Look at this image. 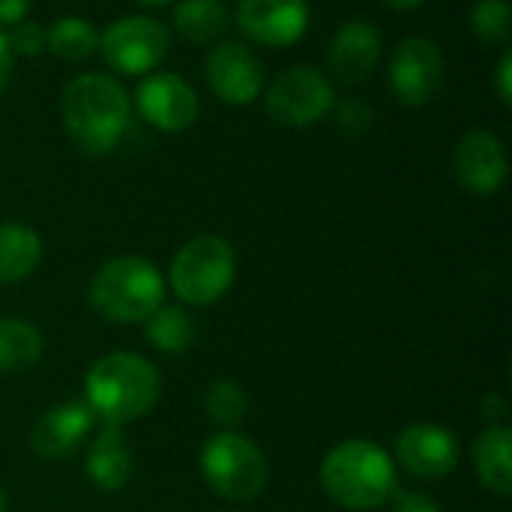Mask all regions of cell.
<instances>
[{
    "label": "cell",
    "mask_w": 512,
    "mask_h": 512,
    "mask_svg": "<svg viewBox=\"0 0 512 512\" xmlns=\"http://www.w3.org/2000/svg\"><path fill=\"white\" fill-rule=\"evenodd\" d=\"M60 117L69 141L84 156H108L126 138L132 96L114 75L81 72L63 87Z\"/></svg>",
    "instance_id": "1"
},
{
    "label": "cell",
    "mask_w": 512,
    "mask_h": 512,
    "mask_svg": "<svg viewBox=\"0 0 512 512\" xmlns=\"http://www.w3.org/2000/svg\"><path fill=\"white\" fill-rule=\"evenodd\" d=\"M162 396L156 366L129 351L99 357L84 378V402L105 426H129L141 420Z\"/></svg>",
    "instance_id": "2"
},
{
    "label": "cell",
    "mask_w": 512,
    "mask_h": 512,
    "mask_svg": "<svg viewBox=\"0 0 512 512\" xmlns=\"http://www.w3.org/2000/svg\"><path fill=\"white\" fill-rule=\"evenodd\" d=\"M321 486L345 510H378L399 492V471L384 447L351 438L324 456Z\"/></svg>",
    "instance_id": "3"
},
{
    "label": "cell",
    "mask_w": 512,
    "mask_h": 512,
    "mask_svg": "<svg viewBox=\"0 0 512 512\" xmlns=\"http://www.w3.org/2000/svg\"><path fill=\"white\" fill-rule=\"evenodd\" d=\"M165 276L141 255L105 261L90 279V306L114 324L147 321L165 303Z\"/></svg>",
    "instance_id": "4"
},
{
    "label": "cell",
    "mask_w": 512,
    "mask_h": 512,
    "mask_svg": "<svg viewBox=\"0 0 512 512\" xmlns=\"http://www.w3.org/2000/svg\"><path fill=\"white\" fill-rule=\"evenodd\" d=\"M234 276L237 255L231 243L219 234H198L177 249L168 285L186 306H213L231 291Z\"/></svg>",
    "instance_id": "5"
},
{
    "label": "cell",
    "mask_w": 512,
    "mask_h": 512,
    "mask_svg": "<svg viewBox=\"0 0 512 512\" xmlns=\"http://www.w3.org/2000/svg\"><path fill=\"white\" fill-rule=\"evenodd\" d=\"M201 474L225 501H252L264 492L270 468L264 453L237 432H216L201 450Z\"/></svg>",
    "instance_id": "6"
},
{
    "label": "cell",
    "mask_w": 512,
    "mask_h": 512,
    "mask_svg": "<svg viewBox=\"0 0 512 512\" xmlns=\"http://www.w3.org/2000/svg\"><path fill=\"white\" fill-rule=\"evenodd\" d=\"M261 99L276 123L291 129H306L333 114L336 87L318 66L297 63L282 69L273 81H267Z\"/></svg>",
    "instance_id": "7"
},
{
    "label": "cell",
    "mask_w": 512,
    "mask_h": 512,
    "mask_svg": "<svg viewBox=\"0 0 512 512\" xmlns=\"http://www.w3.org/2000/svg\"><path fill=\"white\" fill-rule=\"evenodd\" d=\"M108 69L117 75H150L171 51V30L153 15H123L99 33V48Z\"/></svg>",
    "instance_id": "8"
},
{
    "label": "cell",
    "mask_w": 512,
    "mask_h": 512,
    "mask_svg": "<svg viewBox=\"0 0 512 512\" xmlns=\"http://www.w3.org/2000/svg\"><path fill=\"white\" fill-rule=\"evenodd\" d=\"M447 78V57L429 36H405L387 60V84L408 108L429 105Z\"/></svg>",
    "instance_id": "9"
},
{
    "label": "cell",
    "mask_w": 512,
    "mask_h": 512,
    "mask_svg": "<svg viewBox=\"0 0 512 512\" xmlns=\"http://www.w3.org/2000/svg\"><path fill=\"white\" fill-rule=\"evenodd\" d=\"M204 78L213 96L225 105L243 108L261 99L267 87V69L252 45L240 39H219L204 60Z\"/></svg>",
    "instance_id": "10"
},
{
    "label": "cell",
    "mask_w": 512,
    "mask_h": 512,
    "mask_svg": "<svg viewBox=\"0 0 512 512\" xmlns=\"http://www.w3.org/2000/svg\"><path fill=\"white\" fill-rule=\"evenodd\" d=\"M135 111L159 132H186L201 117L198 90L177 72H150L132 96Z\"/></svg>",
    "instance_id": "11"
},
{
    "label": "cell",
    "mask_w": 512,
    "mask_h": 512,
    "mask_svg": "<svg viewBox=\"0 0 512 512\" xmlns=\"http://www.w3.org/2000/svg\"><path fill=\"white\" fill-rule=\"evenodd\" d=\"M312 9L306 0H237L234 24L252 42L264 48H291L309 30Z\"/></svg>",
    "instance_id": "12"
},
{
    "label": "cell",
    "mask_w": 512,
    "mask_h": 512,
    "mask_svg": "<svg viewBox=\"0 0 512 512\" xmlns=\"http://www.w3.org/2000/svg\"><path fill=\"white\" fill-rule=\"evenodd\" d=\"M381 57H384L381 30L363 18L342 21L327 48V63H330L333 78L348 87L366 84L375 75Z\"/></svg>",
    "instance_id": "13"
},
{
    "label": "cell",
    "mask_w": 512,
    "mask_h": 512,
    "mask_svg": "<svg viewBox=\"0 0 512 512\" xmlns=\"http://www.w3.org/2000/svg\"><path fill=\"white\" fill-rule=\"evenodd\" d=\"M453 171L465 192L471 195H495L507 180V150L501 138L489 129H471L459 138L453 153Z\"/></svg>",
    "instance_id": "14"
},
{
    "label": "cell",
    "mask_w": 512,
    "mask_h": 512,
    "mask_svg": "<svg viewBox=\"0 0 512 512\" xmlns=\"http://www.w3.org/2000/svg\"><path fill=\"white\" fill-rule=\"evenodd\" d=\"M462 447L456 435L438 423H411L396 441L399 465L420 480H441L456 471Z\"/></svg>",
    "instance_id": "15"
},
{
    "label": "cell",
    "mask_w": 512,
    "mask_h": 512,
    "mask_svg": "<svg viewBox=\"0 0 512 512\" xmlns=\"http://www.w3.org/2000/svg\"><path fill=\"white\" fill-rule=\"evenodd\" d=\"M93 411L87 402H63L54 405L30 432V447L42 459H66L72 456L93 432Z\"/></svg>",
    "instance_id": "16"
},
{
    "label": "cell",
    "mask_w": 512,
    "mask_h": 512,
    "mask_svg": "<svg viewBox=\"0 0 512 512\" xmlns=\"http://www.w3.org/2000/svg\"><path fill=\"white\" fill-rule=\"evenodd\" d=\"M87 477L102 492H120L132 477V450L123 438L120 426H102V432L90 441L84 459Z\"/></svg>",
    "instance_id": "17"
},
{
    "label": "cell",
    "mask_w": 512,
    "mask_h": 512,
    "mask_svg": "<svg viewBox=\"0 0 512 512\" xmlns=\"http://www.w3.org/2000/svg\"><path fill=\"white\" fill-rule=\"evenodd\" d=\"M231 24L225 0H177L171 9V33L189 45H216Z\"/></svg>",
    "instance_id": "18"
},
{
    "label": "cell",
    "mask_w": 512,
    "mask_h": 512,
    "mask_svg": "<svg viewBox=\"0 0 512 512\" xmlns=\"http://www.w3.org/2000/svg\"><path fill=\"white\" fill-rule=\"evenodd\" d=\"M474 468L480 483L501 495H512V432L507 426H489L474 441Z\"/></svg>",
    "instance_id": "19"
},
{
    "label": "cell",
    "mask_w": 512,
    "mask_h": 512,
    "mask_svg": "<svg viewBox=\"0 0 512 512\" xmlns=\"http://www.w3.org/2000/svg\"><path fill=\"white\" fill-rule=\"evenodd\" d=\"M42 261V237L21 222L0 225V285L24 282Z\"/></svg>",
    "instance_id": "20"
},
{
    "label": "cell",
    "mask_w": 512,
    "mask_h": 512,
    "mask_svg": "<svg viewBox=\"0 0 512 512\" xmlns=\"http://www.w3.org/2000/svg\"><path fill=\"white\" fill-rule=\"evenodd\" d=\"M99 48V30L81 15H60L45 27V51L66 63H81Z\"/></svg>",
    "instance_id": "21"
},
{
    "label": "cell",
    "mask_w": 512,
    "mask_h": 512,
    "mask_svg": "<svg viewBox=\"0 0 512 512\" xmlns=\"http://www.w3.org/2000/svg\"><path fill=\"white\" fill-rule=\"evenodd\" d=\"M45 351L42 333L21 318H0V375L24 372Z\"/></svg>",
    "instance_id": "22"
},
{
    "label": "cell",
    "mask_w": 512,
    "mask_h": 512,
    "mask_svg": "<svg viewBox=\"0 0 512 512\" xmlns=\"http://www.w3.org/2000/svg\"><path fill=\"white\" fill-rule=\"evenodd\" d=\"M144 324V336L147 342L156 348V351H165V354H183L189 351V345L195 342V324L189 318L186 309L180 306H159Z\"/></svg>",
    "instance_id": "23"
},
{
    "label": "cell",
    "mask_w": 512,
    "mask_h": 512,
    "mask_svg": "<svg viewBox=\"0 0 512 512\" xmlns=\"http://www.w3.org/2000/svg\"><path fill=\"white\" fill-rule=\"evenodd\" d=\"M204 411L210 417V423H216L222 432H231L237 423H243L246 411H249V396L237 381H213L204 393Z\"/></svg>",
    "instance_id": "24"
},
{
    "label": "cell",
    "mask_w": 512,
    "mask_h": 512,
    "mask_svg": "<svg viewBox=\"0 0 512 512\" xmlns=\"http://www.w3.org/2000/svg\"><path fill=\"white\" fill-rule=\"evenodd\" d=\"M471 33L489 48H504L512 36L510 0H477L471 9Z\"/></svg>",
    "instance_id": "25"
},
{
    "label": "cell",
    "mask_w": 512,
    "mask_h": 512,
    "mask_svg": "<svg viewBox=\"0 0 512 512\" xmlns=\"http://www.w3.org/2000/svg\"><path fill=\"white\" fill-rule=\"evenodd\" d=\"M6 39H9V48H12L15 57H39V54H45V27L39 21L24 18V21L12 24Z\"/></svg>",
    "instance_id": "26"
},
{
    "label": "cell",
    "mask_w": 512,
    "mask_h": 512,
    "mask_svg": "<svg viewBox=\"0 0 512 512\" xmlns=\"http://www.w3.org/2000/svg\"><path fill=\"white\" fill-rule=\"evenodd\" d=\"M333 114H336V126L345 132V135H363L372 129L375 123V114L366 102L360 99H345V102H336L333 105Z\"/></svg>",
    "instance_id": "27"
},
{
    "label": "cell",
    "mask_w": 512,
    "mask_h": 512,
    "mask_svg": "<svg viewBox=\"0 0 512 512\" xmlns=\"http://www.w3.org/2000/svg\"><path fill=\"white\" fill-rule=\"evenodd\" d=\"M393 498H396L393 512H441V507L429 495H420V492H396Z\"/></svg>",
    "instance_id": "28"
},
{
    "label": "cell",
    "mask_w": 512,
    "mask_h": 512,
    "mask_svg": "<svg viewBox=\"0 0 512 512\" xmlns=\"http://www.w3.org/2000/svg\"><path fill=\"white\" fill-rule=\"evenodd\" d=\"M495 90L504 105H512V54L504 51L498 66H495Z\"/></svg>",
    "instance_id": "29"
},
{
    "label": "cell",
    "mask_w": 512,
    "mask_h": 512,
    "mask_svg": "<svg viewBox=\"0 0 512 512\" xmlns=\"http://www.w3.org/2000/svg\"><path fill=\"white\" fill-rule=\"evenodd\" d=\"M12 72H15V54L9 48L6 33L0 30V96L6 93V87L12 84Z\"/></svg>",
    "instance_id": "30"
},
{
    "label": "cell",
    "mask_w": 512,
    "mask_h": 512,
    "mask_svg": "<svg viewBox=\"0 0 512 512\" xmlns=\"http://www.w3.org/2000/svg\"><path fill=\"white\" fill-rule=\"evenodd\" d=\"M30 6H33V0H0V24L12 27V24L24 21Z\"/></svg>",
    "instance_id": "31"
},
{
    "label": "cell",
    "mask_w": 512,
    "mask_h": 512,
    "mask_svg": "<svg viewBox=\"0 0 512 512\" xmlns=\"http://www.w3.org/2000/svg\"><path fill=\"white\" fill-rule=\"evenodd\" d=\"M384 6H390V9H396V12H411V9H420L426 0H381Z\"/></svg>",
    "instance_id": "32"
},
{
    "label": "cell",
    "mask_w": 512,
    "mask_h": 512,
    "mask_svg": "<svg viewBox=\"0 0 512 512\" xmlns=\"http://www.w3.org/2000/svg\"><path fill=\"white\" fill-rule=\"evenodd\" d=\"M138 6H144V9H159V6H168L171 0H135Z\"/></svg>",
    "instance_id": "33"
},
{
    "label": "cell",
    "mask_w": 512,
    "mask_h": 512,
    "mask_svg": "<svg viewBox=\"0 0 512 512\" xmlns=\"http://www.w3.org/2000/svg\"><path fill=\"white\" fill-rule=\"evenodd\" d=\"M0 512H6V495L0 492Z\"/></svg>",
    "instance_id": "34"
}]
</instances>
